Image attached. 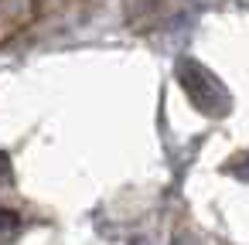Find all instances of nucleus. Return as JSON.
<instances>
[{"mask_svg": "<svg viewBox=\"0 0 249 245\" xmlns=\"http://www.w3.org/2000/svg\"><path fill=\"white\" fill-rule=\"evenodd\" d=\"M174 75H178L184 96L191 99V106H195L198 113H205V116H212V119L232 113V96H229V89H225L222 79H218L212 68H205L198 58H178Z\"/></svg>", "mask_w": 249, "mask_h": 245, "instance_id": "obj_1", "label": "nucleus"}, {"mask_svg": "<svg viewBox=\"0 0 249 245\" xmlns=\"http://www.w3.org/2000/svg\"><path fill=\"white\" fill-rule=\"evenodd\" d=\"M21 231H24V221H21L11 208H0V245L18 242V238H21Z\"/></svg>", "mask_w": 249, "mask_h": 245, "instance_id": "obj_2", "label": "nucleus"}, {"mask_svg": "<svg viewBox=\"0 0 249 245\" xmlns=\"http://www.w3.org/2000/svg\"><path fill=\"white\" fill-rule=\"evenodd\" d=\"M229 170H232V174H235L239 180H249V153H246L242 160H235V163H232Z\"/></svg>", "mask_w": 249, "mask_h": 245, "instance_id": "obj_3", "label": "nucleus"}, {"mask_svg": "<svg viewBox=\"0 0 249 245\" xmlns=\"http://www.w3.org/2000/svg\"><path fill=\"white\" fill-rule=\"evenodd\" d=\"M133 245H147V242H133Z\"/></svg>", "mask_w": 249, "mask_h": 245, "instance_id": "obj_4", "label": "nucleus"}]
</instances>
